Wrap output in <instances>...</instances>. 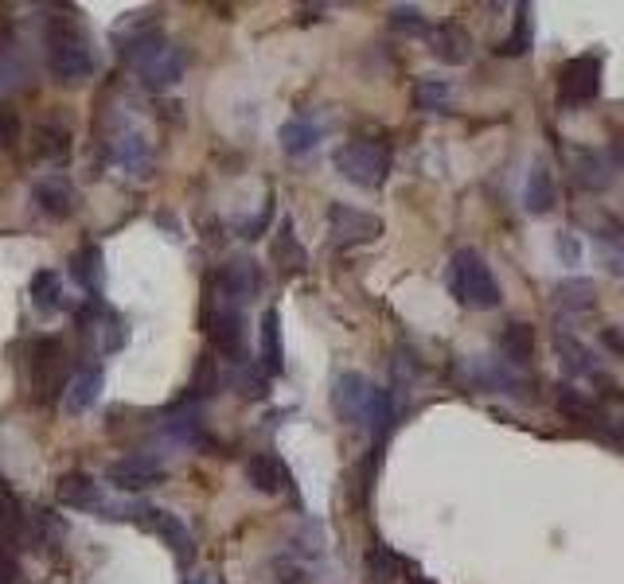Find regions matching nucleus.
I'll return each instance as SVG.
<instances>
[{
	"mask_svg": "<svg viewBox=\"0 0 624 584\" xmlns=\"http://www.w3.org/2000/svg\"><path fill=\"white\" fill-rule=\"evenodd\" d=\"M445 284L461 309L492 312V309H500V301H504L496 273H492V265L484 261V253L473 250V245H461V250L449 258Z\"/></svg>",
	"mask_w": 624,
	"mask_h": 584,
	"instance_id": "1",
	"label": "nucleus"
},
{
	"mask_svg": "<svg viewBox=\"0 0 624 584\" xmlns=\"http://www.w3.org/2000/svg\"><path fill=\"white\" fill-rule=\"evenodd\" d=\"M121 56L133 63V71L141 74V82H144V87H152V90L177 87V82L184 79V71H188V56L177 48V43L164 40L157 28H152V32H144V36H137V40L121 43Z\"/></svg>",
	"mask_w": 624,
	"mask_h": 584,
	"instance_id": "2",
	"label": "nucleus"
},
{
	"mask_svg": "<svg viewBox=\"0 0 624 584\" xmlns=\"http://www.w3.org/2000/svg\"><path fill=\"white\" fill-rule=\"evenodd\" d=\"M98 67L90 40L71 17H56L48 24V71L59 82H82L90 79Z\"/></svg>",
	"mask_w": 624,
	"mask_h": 584,
	"instance_id": "3",
	"label": "nucleus"
},
{
	"mask_svg": "<svg viewBox=\"0 0 624 584\" xmlns=\"http://www.w3.org/2000/svg\"><path fill=\"white\" fill-rule=\"evenodd\" d=\"M332 164L344 175L352 188L360 191H383V183L391 180V149L383 141H371V137H360V141H348L332 152Z\"/></svg>",
	"mask_w": 624,
	"mask_h": 584,
	"instance_id": "4",
	"label": "nucleus"
},
{
	"mask_svg": "<svg viewBox=\"0 0 624 584\" xmlns=\"http://www.w3.org/2000/svg\"><path fill=\"white\" fill-rule=\"evenodd\" d=\"M208 335H211V348L227 363H242L246 359V316H242V309H234V304L215 296L208 304Z\"/></svg>",
	"mask_w": 624,
	"mask_h": 584,
	"instance_id": "5",
	"label": "nucleus"
},
{
	"mask_svg": "<svg viewBox=\"0 0 624 584\" xmlns=\"http://www.w3.org/2000/svg\"><path fill=\"white\" fill-rule=\"evenodd\" d=\"M379 386L360 371H344L336 382H332V410L344 425H363L368 429L371 405H375Z\"/></svg>",
	"mask_w": 624,
	"mask_h": 584,
	"instance_id": "6",
	"label": "nucleus"
},
{
	"mask_svg": "<svg viewBox=\"0 0 624 584\" xmlns=\"http://www.w3.org/2000/svg\"><path fill=\"white\" fill-rule=\"evenodd\" d=\"M329 238H332V245H340V250L379 242V238H383V219L363 211V207L332 203L329 207Z\"/></svg>",
	"mask_w": 624,
	"mask_h": 584,
	"instance_id": "7",
	"label": "nucleus"
},
{
	"mask_svg": "<svg viewBox=\"0 0 624 584\" xmlns=\"http://www.w3.org/2000/svg\"><path fill=\"white\" fill-rule=\"evenodd\" d=\"M215 284H219V301L242 309V304H250L258 292L265 289V276H262V265H258L254 258H231L223 269H219Z\"/></svg>",
	"mask_w": 624,
	"mask_h": 584,
	"instance_id": "8",
	"label": "nucleus"
},
{
	"mask_svg": "<svg viewBox=\"0 0 624 584\" xmlns=\"http://www.w3.org/2000/svg\"><path fill=\"white\" fill-rule=\"evenodd\" d=\"M562 102L566 105H590L601 94V59L597 56H577L562 67Z\"/></svg>",
	"mask_w": 624,
	"mask_h": 584,
	"instance_id": "9",
	"label": "nucleus"
},
{
	"mask_svg": "<svg viewBox=\"0 0 624 584\" xmlns=\"http://www.w3.org/2000/svg\"><path fill=\"white\" fill-rule=\"evenodd\" d=\"M164 464H157L152 456H125V460H113L105 467V480L113 483L118 491H144V487H157L164 480Z\"/></svg>",
	"mask_w": 624,
	"mask_h": 584,
	"instance_id": "10",
	"label": "nucleus"
},
{
	"mask_svg": "<svg viewBox=\"0 0 624 584\" xmlns=\"http://www.w3.org/2000/svg\"><path fill=\"white\" fill-rule=\"evenodd\" d=\"M110 160L125 175H149V168H152L149 137H144L141 129H118V133L110 137Z\"/></svg>",
	"mask_w": 624,
	"mask_h": 584,
	"instance_id": "11",
	"label": "nucleus"
},
{
	"mask_svg": "<svg viewBox=\"0 0 624 584\" xmlns=\"http://www.w3.org/2000/svg\"><path fill=\"white\" fill-rule=\"evenodd\" d=\"M161 429H164V436H169V441L184 444V449H208V444H211L208 425H203V410L195 402L177 405V410L161 421Z\"/></svg>",
	"mask_w": 624,
	"mask_h": 584,
	"instance_id": "12",
	"label": "nucleus"
},
{
	"mask_svg": "<svg viewBox=\"0 0 624 584\" xmlns=\"http://www.w3.org/2000/svg\"><path fill=\"white\" fill-rule=\"evenodd\" d=\"M141 526L161 537V542L177 553V561H192V530L180 522V514L164 511V506H149L144 518H141Z\"/></svg>",
	"mask_w": 624,
	"mask_h": 584,
	"instance_id": "13",
	"label": "nucleus"
},
{
	"mask_svg": "<svg viewBox=\"0 0 624 584\" xmlns=\"http://www.w3.org/2000/svg\"><path fill=\"white\" fill-rule=\"evenodd\" d=\"M32 195H36V203H40V211L51 214V219H67V214L74 211V203H79V195H74V183L67 180L63 172L40 175V180L32 183Z\"/></svg>",
	"mask_w": 624,
	"mask_h": 584,
	"instance_id": "14",
	"label": "nucleus"
},
{
	"mask_svg": "<svg viewBox=\"0 0 624 584\" xmlns=\"http://www.w3.org/2000/svg\"><path fill=\"white\" fill-rule=\"evenodd\" d=\"M523 207H527V214H539V219L558 207V180H554L546 160H535V164H531L527 183H523Z\"/></svg>",
	"mask_w": 624,
	"mask_h": 584,
	"instance_id": "15",
	"label": "nucleus"
},
{
	"mask_svg": "<svg viewBox=\"0 0 624 584\" xmlns=\"http://www.w3.org/2000/svg\"><path fill=\"white\" fill-rule=\"evenodd\" d=\"M246 480L254 491H262V495H278V491L293 487V475H289V467L281 464V456H273V452H254V456L246 460Z\"/></svg>",
	"mask_w": 624,
	"mask_h": 584,
	"instance_id": "16",
	"label": "nucleus"
},
{
	"mask_svg": "<svg viewBox=\"0 0 624 584\" xmlns=\"http://www.w3.org/2000/svg\"><path fill=\"white\" fill-rule=\"evenodd\" d=\"M430 51L437 63L464 67L469 59H473V36H469V28H461V24H441L437 32L430 36Z\"/></svg>",
	"mask_w": 624,
	"mask_h": 584,
	"instance_id": "17",
	"label": "nucleus"
},
{
	"mask_svg": "<svg viewBox=\"0 0 624 584\" xmlns=\"http://www.w3.org/2000/svg\"><path fill=\"white\" fill-rule=\"evenodd\" d=\"M324 133H329V125L316 118H309V113H301V118H289L285 125H281V149L289 152V157H304V152H312L316 144L324 141Z\"/></svg>",
	"mask_w": 624,
	"mask_h": 584,
	"instance_id": "18",
	"label": "nucleus"
},
{
	"mask_svg": "<svg viewBox=\"0 0 624 584\" xmlns=\"http://www.w3.org/2000/svg\"><path fill=\"white\" fill-rule=\"evenodd\" d=\"M71 276L82 292H90V301H98L105 289V265H102V250L98 245H82L71 253Z\"/></svg>",
	"mask_w": 624,
	"mask_h": 584,
	"instance_id": "19",
	"label": "nucleus"
},
{
	"mask_svg": "<svg viewBox=\"0 0 624 584\" xmlns=\"http://www.w3.org/2000/svg\"><path fill=\"white\" fill-rule=\"evenodd\" d=\"M500 355H504V363L515 366V371L531 366V359H535V328L523 324V320L504 324V332H500Z\"/></svg>",
	"mask_w": 624,
	"mask_h": 584,
	"instance_id": "20",
	"label": "nucleus"
},
{
	"mask_svg": "<svg viewBox=\"0 0 624 584\" xmlns=\"http://www.w3.org/2000/svg\"><path fill=\"white\" fill-rule=\"evenodd\" d=\"M102 382H105L102 366H82V371L71 379V386L63 390L67 413H87V410H94L98 397H102Z\"/></svg>",
	"mask_w": 624,
	"mask_h": 584,
	"instance_id": "21",
	"label": "nucleus"
},
{
	"mask_svg": "<svg viewBox=\"0 0 624 584\" xmlns=\"http://www.w3.org/2000/svg\"><path fill=\"white\" fill-rule=\"evenodd\" d=\"M28 296H32V304L43 312V316H56V312L71 309L67 289H63V276H59L56 269H40V273L32 276V284H28Z\"/></svg>",
	"mask_w": 624,
	"mask_h": 584,
	"instance_id": "22",
	"label": "nucleus"
},
{
	"mask_svg": "<svg viewBox=\"0 0 624 584\" xmlns=\"http://www.w3.org/2000/svg\"><path fill=\"white\" fill-rule=\"evenodd\" d=\"M554 351H558V363L566 371V379H585V374H597V355L585 348L577 335L554 332Z\"/></svg>",
	"mask_w": 624,
	"mask_h": 584,
	"instance_id": "23",
	"label": "nucleus"
},
{
	"mask_svg": "<svg viewBox=\"0 0 624 584\" xmlns=\"http://www.w3.org/2000/svg\"><path fill=\"white\" fill-rule=\"evenodd\" d=\"M258 359H262L265 374L285 371V351H281V316L273 309L262 312V328H258Z\"/></svg>",
	"mask_w": 624,
	"mask_h": 584,
	"instance_id": "24",
	"label": "nucleus"
},
{
	"mask_svg": "<svg viewBox=\"0 0 624 584\" xmlns=\"http://www.w3.org/2000/svg\"><path fill=\"white\" fill-rule=\"evenodd\" d=\"M473 386L476 390H496V394H520L527 382L515 374V366L500 363H473Z\"/></svg>",
	"mask_w": 624,
	"mask_h": 584,
	"instance_id": "25",
	"label": "nucleus"
},
{
	"mask_svg": "<svg viewBox=\"0 0 624 584\" xmlns=\"http://www.w3.org/2000/svg\"><path fill=\"white\" fill-rule=\"evenodd\" d=\"M554 304H558L562 312H590L593 304H597V284L590 281V276H566V281L554 289Z\"/></svg>",
	"mask_w": 624,
	"mask_h": 584,
	"instance_id": "26",
	"label": "nucleus"
},
{
	"mask_svg": "<svg viewBox=\"0 0 624 584\" xmlns=\"http://www.w3.org/2000/svg\"><path fill=\"white\" fill-rule=\"evenodd\" d=\"M414 102H417V110H425V113H449L456 102L453 79H417Z\"/></svg>",
	"mask_w": 624,
	"mask_h": 584,
	"instance_id": "27",
	"label": "nucleus"
},
{
	"mask_svg": "<svg viewBox=\"0 0 624 584\" xmlns=\"http://www.w3.org/2000/svg\"><path fill=\"white\" fill-rule=\"evenodd\" d=\"M363 568H368V581L371 584H394L402 576V557L391 550V545L375 542L363 557Z\"/></svg>",
	"mask_w": 624,
	"mask_h": 584,
	"instance_id": "28",
	"label": "nucleus"
},
{
	"mask_svg": "<svg viewBox=\"0 0 624 584\" xmlns=\"http://www.w3.org/2000/svg\"><path fill=\"white\" fill-rule=\"evenodd\" d=\"M574 164H577V183L585 191H605L613 183V172H608V160L593 149H577L574 152Z\"/></svg>",
	"mask_w": 624,
	"mask_h": 584,
	"instance_id": "29",
	"label": "nucleus"
},
{
	"mask_svg": "<svg viewBox=\"0 0 624 584\" xmlns=\"http://www.w3.org/2000/svg\"><path fill=\"white\" fill-rule=\"evenodd\" d=\"M273 258L281 261V269H304V261H309V253H304V245L296 242V226L293 219H281V230H278V242H273Z\"/></svg>",
	"mask_w": 624,
	"mask_h": 584,
	"instance_id": "30",
	"label": "nucleus"
},
{
	"mask_svg": "<svg viewBox=\"0 0 624 584\" xmlns=\"http://www.w3.org/2000/svg\"><path fill=\"white\" fill-rule=\"evenodd\" d=\"M36 157L51 160V164H63L67 152H71V133H67L63 125H40L36 129Z\"/></svg>",
	"mask_w": 624,
	"mask_h": 584,
	"instance_id": "31",
	"label": "nucleus"
},
{
	"mask_svg": "<svg viewBox=\"0 0 624 584\" xmlns=\"http://www.w3.org/2000/svg\"><path fill=\"white\" fill-rule=\"evenodd\" d=\"M515 12H520V17H515V32L500 43V56H507V59L527 56L531 43H535V32H531V9H527V4H520Z\"/></svg>",
	"mask_w": 624,
	"mask_h": 584,
	"instance_id": "32",
	"label": "nucleus"
},
{
	"mask_svg": "<svg viewBox=\"0 0 624 584\" xmlns=\"http://www.w3.org/2000/svg\"><path fill=\"white\" fill-rule=\"evenodd\" d=\"M59 359H63V348H59L56 340H36L32 343V379H36V386H48V374L59 366Z\"/></svg>",
	"mask_w": 624,
	"mask_h": 584,
	"instance_id": "33",
	"label": "nucleus"
},
{
	"mask_svg": "<svg viewBox=\"0 0 624 584\" xmlns=\"http://www.w3.org/2000/svg\"><path fill=\"white\" fill-rule=\"evenodd\" d=\"M558 410L566 413V417H574V421H597V405H593L582 390L570 386V382H566V386H558Z\"/></svg>",
	"mask_w": 624,
	"mask_h": 584,
	"instance_id": "34",
	"label": "nucleus"
},
{
	"mask_svg": "<svg viewBox=\"0 0 624 584\" xmlns=\"http://www.w3.org/2000/svg\"><path fill=\"white\" fill-rule=\"evenodd\" d=\"M391 28L402 36H433L430 32V20H425L422 9H410V4H399L391 9Z\"/></svg>",
	"mask_w": 624,
	"mask_h": 584,
	"instance_id": "35",
	"label": "nucleus"
},
{
	"mask_svg": "<svg viewBox=\"0 0 624 584\" xmlns=\"http://www.w3.org/2000/svg\"><path fill=\"white\" fill-rule=\"evenodd\" d=\"M219 390V359L203 355L200 366H195V379H192V397H211Z\"/></svg>",
	"mask_w": 624,
	"mask_h": 584,
	"instance_id": "36",
	"label": "nucleus"
},
{
	"mask_svg": "<svg viewBox=\"0 0 624 584\" xmlns=\"http://www.w3.org/2000/svg\"><path fill=\"white\" fill-rule=\"evenodd\" d=\"M554 253H558L562 265H577V261H582V242H577V234L562 230V234L554 238Z\"/></svg>",
	"mask_w": 624,
	"mask_h": 584,
	"instance_id": "37",
	"label": "nucleus"
},
{
	"mask_svg": "<svg viewBox=\"0 0 624 584\" xmlns=\"http://www.w3.org/2000/svg\"><path fill=\"white\" fill-rule=\"evenodd\" d=\"M17 141H20V118L9 105H0V149H12Z\"/></svg>",
	"mask_w": 624,
	"mask_h": 584,
	"instance_id": "38",
	"label": "nucleus"
},
{
	"mask_svg": "<svg viewBox=\"0 0 624 584\" xmlns=\"http://www.w3.org/2000/svg\"><path fill=\"white\" fill-rule=\"evenodd\" d=\"M17 581V557H12V537L0 530V584Z\"/></svg>",
	"mask_w": 624,
	"mask_h": 584,
	"instance_id": "39",
	"label": "nucleus"
},
{
	"mask_svg": "<svg viewBox=\"0 0 624 584\" xmlns=\"http://www.w3.org/2000/svg\"><path fill=\"white\" fill-rule=\"evenodd\" d=\"M601 429H605L616 444H624V413H601Z\"/></svg>",
	"mask_w": 624,
	"mask_h": 584,
	"instance_id": "40",
	"label": "nucleus"
},
{
	"mask_svg": "<svg viewBox=\"0 0 624 584\" xmlns=\"http://www.w3.org/2000/svg\"><path fill=\"white\" fill-rule=\"evenodd\" d=\"M270 214H273V207L265 203L262 207V214H254V219L242 226V238H262V230H265V222H270Z\"/></svg>",
	"mask_w": 624,
	"mask_h": 584,
	"instance_id": "41",
	"label": "nucleus"
},
{
	"mask_svg": "<svg viewBox=\"0 0 624 584\" xmlns=\"http://www.w3.org/2000/svg\"><path fill=\"white\" fill-rule=\"evenodd\" d=\"M601 343H605L608 351H621L624 355V332L621 328H605V332H601Z\"/></svg>",
	"mask_w": 624,
	"mask_h": 584,
	"instance_id": "42",
	"label": "nucleus"
},
{
	"mask_svg": "<svg viewBox=\"0 0 624 584\" xmlns=\"http://www.w3.org/2000/svg\"><path fill=\"white\" fill-rule=\"evenodd\" d=\"M184 584H223V581H219L215 573H192V576H188Z\"/></svg>",
	"mask_w": 624,
	"mask_h": 584,
	"instance_id": "43",
	"label": "nucleus"
},
{
	"mask_svg": "<svg viewBox=\"0 0 624 584\" xmlns=\"http://www.w3.org/2000/svg\"><path fill=\"white\" fill-rule=\"evenodd\" d=\"M608 160H613V164H616V168H621V172H624V141H616L613 149H608Z\"/></svg>",
	"mask_w": 624,
	"mask_h": 584,
	"instance_id": "44",
	"label": "nucleus"
},
{
	"mask_svg": "<svg viewBox=\"0 0 624 584\" xmlns=\"http://www.w3.org/2000/svg\"><path fill=\"white\" fill-rule=\"evenodd\" d=\"M410 584H433V581H430V576H422V573H414V576H410Z\"/></svg>",
	"mask_w": 624,
	"mask_h": 584,
	"instance_id": "45",
	"label": "nucleus"
}]
</instances>
